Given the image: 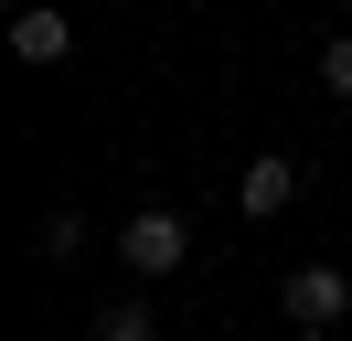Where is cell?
<instances>
[{
  "instance_id": "1",
  "label": "cell",
  "mask_w": 352,
  "mask_h": 341,
  "mask_svg": "<svg viewBox=\"0 0 352 341\" xmlns=\"http://www.w3.org/2000/svg\"><path fill=\"white\" fill-rule=\"evenodd\" d=\"M182 256H192V224H182L171 203H139L129 224H118V267H139V277H171Z\"/></svg>"
},
{
  "instance_id": "2",
  "label": "cell",
  "mask_w": 352,
  "mask_h": 341,
  "mask_svg": "<svg viewBox=\"0 0 352 341\" xmlns=\"http://www.w3.org/2000/svg\"><path fill=\"white\" fill-rule=\"evenodd\" d=\"M288 320H299V331H331V320H352V277L342 267H288Z\"/></svg>"
},
{
  "instance_id": "3",
  "label": "cell",
  "mask_w": 352,
  "mask_h": 341,
  "mask_svg": "<svg viewBox=\"0 0 352 341\" xmlns=\"http://www.w3.org/2000/svg\"><path fill=\"white\" fill-rule=\"evenodd\" d=\"M288 203H299V160H278V149H267V160L235 170V213H256V224H267V213H288Z\"/></svg>"
},
{
  "instance_id": "4",
  "label": "cell",
  "mask_w": 352,
  "mask_h": 341,
  "mask_svg": "<svg viewBox=\"0 0 352 341\" xmlns=\"http://www.w3.org/2000/svg\"><path fill=\"white\" fill-rule=\"evenodd\" d=\"M11 54L22 64H65L75 54V21L54 11V0H32V11H11Z\"/></svg>"
},
{
  "instance_id": "5",
  "label": "cell",
  "mask_w": 352,
  "mask_h": 341,
  "mask_svg": "<svg viewBox=\"0 0 352 341\" xmlns=\"http://www.w3.org/2000/svg\"><path fill=\"white\" fill-rule=\"evenodd\" d=\"M96 341H160V331H150L139 298H118V309H96Z\"/></svg>"
},
{
  "instance_id": "6",
  "label": "cell",
  "mask_w": 352,
  "mask_h": 341,
  "mask_svg": "<svg viewBox=\"0 0 352 341\" xmlns=\"http://www.w3.org/2000/svg\"><path fill=\"white\" fill-rule=\"evenodd\" d=\"M320 96H352V32L320 43Z\"/></svg>"
},
{
  "instance_id": "7",
  "label": "cell",
  "mask_w": 352,
  "mask_h": 341,
  "mask_svg": "<svg viewBox=\"0 0 352 341\" xmlns=\"http://www.w3.org/2000/svg\"><path fill=\"white\" fill-rule=\"evenodd\" d=\"M75 245H86V224H75V203H65V213H43V256H75Z\"/></svg>"
},
{
  "instance_id": "8",
  "label": "cell",
  "mask_w": 352,
  "mask_h": 341,
  "mask_svg": "<svg viewBox=\"0 0 352 341\" xmlns=\"http://www.w3.org/2000/svg\"><path fill=\"white\" fill-rule=\"evenodd\" d=\"M299 341H331V331H299Z\"/></svg>"
}]
</instances>
